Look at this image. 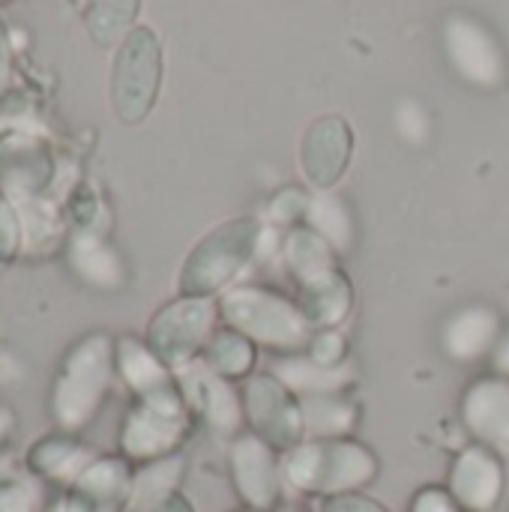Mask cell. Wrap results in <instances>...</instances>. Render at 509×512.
I'll use <instances>...</instances> for the list:
<instances>
[{
  "mask_svg": "<svg viewBox=\"0 0 509 512\" xmlns=\"http://www.w3.org/2000/svg\"><path fill=\"white\" fill-rule=\"evenodd\" d=\"M66 261L84 285H93V288H111L114 285V270H117L114 252L96 234L81 231V234L69 237L66 240Z\"/></svg>",
  "mask_w": 509,
  "mask_h": 512,
  "instance_id": "obj_4",
  "label": "cell"
},
{
  "mask_svg": "<svg viewBox=\"0 0 509 512\" xmlns=\"http://www.w3.org/2000/svg\"><path fill=\"white\" fill-rule=\"evenodd\" d=\"M171 444V426L168 420L156 411V405L138 408L129 414L120 432V447L123 456L129 459H153Z\"/></svg>",
  "mask_w": 509,
  "mask_h": 512,
  "instance_id": "obj_5",
  "label": "cell"
},
{
  "mask_svg": "<svg viewBox=\"0 0 509 512\" xmlns=\"http://www.w3.org/2000/svg\"><path fill=\"white\" fill-rule=\"evenodd\" d=\"M96 462V453L75 441V435L51 432L36 438L24 453V471L33 474L39 483L60 486L63 492Z\"/></svg>",
  "mask_w": 509,
  "mask_h": 512,
  "instance_id": "obj_3",
  "label": "cell"
},
{
  "mask_svg": "<svg viewBox=\"0 0 509 512\" xmlns=\"http://www.w3.org/2000/svg\"><path fill=\"white\" fill-rule=\"evenodd\" d=\"M15 429H18V417H15V411H12L9 405H0V459L6 456V447H9V441H12Z\"/></svg>",
  "mask_w": 509,
  "mask_h": 512,
  "instance_id": "obj_9",
  "label": "cell"
},
{
  "mask_svg": "<svg viewBox=\"0 0 509 512\" xmlns=\"http://www.w3.org/2000/svg\"><path fill=\"white\" fill-rule=\"evenodd\" d=\"M18 213L24 225V255H51L63 246V222L48 198L18 204Z\"/></svg>",
  "mask_w": 509,
  "mask_h": 512,
  "instance_id": "obj_6",
  "label": "cell"
},
{
  "mask_svg": "<svg viewBox=\"0 0 509 512\" xmlns=\"http://www.w3.org/2000/svg\"><path fill=\"white\" fill-rule=\"evenodd\" d=\"M54 180L51 153L27 135L0 138V195L12 204L45 198Z\"/></svg>",
  "mask_w": 509,
  "mask_h": 512,
  "instance_id": "obj_2",
  "label": "cell"
},
{
  "mask_svg": "<svg viewBox=\"0 0 509 512\" xmlns=\"http://www.w3.org/2000/svg\"><path fill=\"white\" fill-rule=\"evenodd\" d=\"M153 512H186V507H180V504H168V507H162V510H153Z\"/></svg>",
  "mask_w": 509,
  "mask_h": 512,
  "instance_id": "obj_10",
  "label": "cell"
},
{
  "mask_svg": "<svg viewBox=\"0 0 509 512\" xmlns=\"http://www.w3.org/2000/svg\"><path fill=\"white\" fill-rule=\"evenodd\" d=\"M42 486L33 474L15 471V465L0 459V512H45Z\"/></svg>",
  "mask_w": 509,
  "mask_h": 512,
  "instance_id": "obj_7",
  "label": "cell"
},
{
  "mask_svg": "<svg viewBox=\"0 0 509 512\" xmlns=\"http://www.w3.org/2000/svg\"><path fill=\"white\" fill-rule=\"evenodd\" d=\"M111 381V342L102 333L66 348L48 390V417L57 432L78 435L99 414Z\"/></svg>",
  "mask_w": 509,
  "mask_h": 512,
  "instance_id": "obj_1",
  "label": "cell"
},
{
  "mask_svg": "<svg viewBox=\"0 0 509 512\" xmlns=\"http://www.w3.org/2000/svg\"><path fill=\"white\" fill-rule=\"evenodd\" d=\"M18 255H24L21 213H18V204H12L9 198L0 195V264H9Z\"/></svg>",
  "mask_w": 509,
  "mask_h": 512,
  "instance_id": "obj_8",
  "label": "cell"
}]
</instances>
